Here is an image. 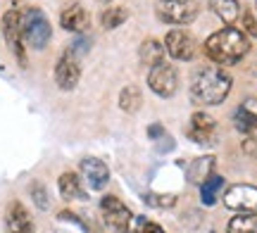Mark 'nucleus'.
I'll use <instances>...</instances> for the list:
<instances>
[{
  "label": "nucleus",
  "mask_w": 257,
  "mask_h": 233,
  "mask_svg": "<svg viewBox=\"0 0 257 233\" xmlns=\"http://www.w3.org/2000/svg\"><path fill=\"white\" fill-rule=\"evenodd\" d=\"M233 126L243 136H250L257 129V100L248 98L245 103L240 105L238 110H236V114H233Z\"/></svg>",
  "instance_id": "nucleus-15"
},
{
  "label": "nucleus",
  "mask_w": 257,
  "mask_h": 233,
  "mask_svg": "<svg viewBox=\"0 0 257 233\" xmlns=\"http://www.w3.org/2000/svg\"><path fill=\"white\" fill-rule=\"evenodd\" d=\"M198 12H200L198 0H162L157 5V17L167 24H179V27L195 22Z\"/></svg>",
  "instance_id": "nucleus-4"
},
{
  "label": "nucleus",
  "mask_w": 257,
  "mask_h": 233,
  "mask_svg": "<svg viewBox=\"0 0 257 233\" xmlns=\"http://www.w3.org/2000/svg\"><path fill=\"white\" fill-rule=\"evenodd\" d=\"M79 79H81V67H79L72 50H67L55 62V84L60 91H74Z\"/></svg>",
  "instance_id": "nucleus-10"
},
{
  "label": "nucleus",
  "mask_w": 257,
  "mask_h": 233,
  "mask_svg": "<svg viewBox=\"0 0 257 233\" xmlns=\"http://www.w3.org/2000/svg\"><path fill=\"white\" fill-rule=\"evenodd\" d=\"M5 233H36L31 214L19 200H12L5 212Z\"/></svg>",
  "instance_id": "nucleus-12"
},
{
  "label": "nucleus",
  "mask_w": 257,
  "mask_h": 233,
  "mask_svg": "<svg viewBox=\"0 0 257 233\" xmlns=\"http://www.w3.org/2000/svg\"><path fill=\"white\" fill-rule=\"evenodd\" d=\"M188 138L198 145H212L214 143V136H217V121L214 117H210L207 112H195L191 114V121H188Z\"/></svg>",
  "instance_id": "nucleus-11"
},
{
  "label": "nucleus",
  "mask_w": 257,
  "mask_h": 233,
  "mask_svg": "<svg viewBox=\"0 0 257 233\" xmlns=\"http://www.w3.org/2000/svg\"><path fill=\"white\" fill-rule=\"evenodd\" d=\"M226 233H257V212L236 214L226 226Z\"/></svg>",
  "instance_id": "nucleus-22"
},
{
  "label": "nucleus",
  "mask_w": 257,
  "mask_h": 233,
  "mask_svg": "<svg viewBox=\"0 0 257 233\" xmlns=\"http://www.w3.org/2000/svg\"><path fill=\"white\" fill-rule=\"evenodd\" d=\"M141 105H143V95L138 91L136 86H126V88H121L119 93V107L124 110L126 114H136L141 110Z\"/></svg>",
  "instance_id": "nucleus-21"
},
{
  "label": "nucleus",
  "mask_w": 257,
  "mask_h": 233,
  "mask_svg": "<svg viewBox=\"0 0 257 233\" xmlns=\"http://www.w3.org/2000/svg\"><path fill=\"white\" fill-rule=\"evenodd\" d=\"M165 50L167 55L179 62H188L195 55V38L184 29H172L165 36Z\"/></svg>",
  "instance_id": "nucleus-9"
},
{
  "label": "nucleus",
  "mask_w": 257,
  "mask_h": 233,
  "mask_svg": "<svg viewBox=\"0 0 257 233\" xmlns=\"http://www.w3.org/2000/svg\"><path fill=\"white\" fill-rule=\"evenodd\" d=\"M148 86H150L153 93H157L160 98H172V95L176 93V88H179V72H176L174 65H169V62L150 67Z\"/></svg>",
  "instance_id": "nucleus-6"
},
{
  "label": "nucleus",
  "mask_w": 257,
  "mask_h": 233,
  "mask_svg": "<svg viewBox=\"0 0 257 233\" xmlns=\"http://www.w3.org/2000/svg\"><path fill=\"white\" fill-rule=\"evenodd\" d=\"M29 190H31V197H34V202H36L38 209H48L50 200H48V190H46V186H43L41 181H34V183L29 186Z\"/></svg>",
  "instance_id": "nucleus-25"
},
{
  "label": "nucleus",
  "mask_w": 257,
  "mask_h": 233,
  "mask_svg": "<svg viewBox=\"0 0 257 233\" xmlns=\"http://www.w3.org/2000/svg\"><path fill=\"white\" fill-rule=\"evenodd\" d=\"M248 53H250V38L236 27L219 29L205 41V55L219 67L238 65Z\"/></svg>",
  "instance_id": "nucleus-2"
},
{
  "label": "nucleus",
  "mask_w": 257,
  "mask_h": 233,
  "mask_svg": "<svg viewBox=\"0 0 257 233\" xmlns=\"http://www.w3.org/2000/svg\"><path fill=\"white\" fill-rule=\"evenodd\" d=\"M79 167H81L83 178L88 181V186H91L93 190H102V188L107 186V181H110V169H107V164H105L102 159L83 157Z\"/></svg>",
  "instance_id": "nucleus-13"
},
{
  "label": "nucleus",
  "mask_w": 257,
  "mask_h": 233,
  "mask_svg": "<svg viewBox=\"0 0 257 233\" xmlns=\"http://www.w3.org/2000/svg\"><path fill=\"white\" fill-rule=\"evenodd\" d=\"M240 31L245 34V36H257V22H255V15L252 12H240Z\"/></svg>",
  "instance_id": "nucleus-26"
},
{
  "label": "nucleus",
  "mask_w": 257,
  "mask_h": 233,
  "mask_svg": "<svg viewBox=\"0 0 257 233\" xmlns=\"http://www.w3.org/2000/svg\"><path fill=\"white\" fill-rule=\"evenodd\" d=\"M165 55H167L165 43H160L157 38H146V41L141 43V48H138V57H141V62L148 67H155V65L167 62Z\"/></svg>",
  "instance_id": "nucleus-17"
},
{
  "label": "nucleus",
  "mask_w": 257,
  "mask_h": 233,
  "mask_svg": "<svg viewBox=\"0 0 257 233\" xmlns=\"http://www.w3.org/2000/svg\"><path fill=\"white\" fill-rule=\"evenodd\" d=\"M146 202L150 207H157V209H172L176 205V195L174 193H148Z\"/></svg>",
  "instance_id": "nucleus-24"
},
{
  "label": "nucleus",
  "mask_w": 257,
  "mask_h": 233,
  "mask_svg": "<svg viewBox=\"0 0 257 233\" xmlns=\"http://www.w3.org/2000/svg\"><path fill=\"white\" fill-rule=\"evenodd\" d=\"M102 3H110V0H102Z\"/></svg>",
  "instance_id": "nucleus-28"
},
{
  "label": "nucleus",
  "mask_w": 257,
  "mask_h": 233,
  "mask_svg": "<svg viewBox=\"0 0 257 233\" xmlns=\"http://www.w3.org/2000/svg\"><path fill=\"white\" fill-rule=\"evenodd\" d=\"M212 169H214V157H212V155H205V157L193 159L191 164H188V181L200 186V183H205V181L214 174Z\"/></svg>",
  "instance_id": "nucleus-19"
},
{
  "label": "nucleus",
  "mask_w": 257,
  "mask_h": 233,
  "mask_svg": "<svg viewBox=\"0 0 257 233\" xmlns=\"http://www.w3.org/2000/svg\"><path fill=\"white\" fill-rule=\"evenodd\" d=\"M138 233H167V231L155 221H141V231Z\"/></svg>",
  "instance_id": "nucleus-27"
},
{
  "label": "nucleus",
  "mask_w": 257,
  "mask_h": 233,
  "mask_svg": "<svg viewBox=\"0 0 257 233\" xmlns=\"http://www.w3.org/2000/svg\"><path fill=\"white\" fill-rule=\"evenodd\" d=\"M255 8H257V3H255Z\"/></svg>",
  "instance_id": "nucleus-29"
},
{
  "label": "nucleus",
  "mask_w": 257,
  "mask_h": 233,
  "mask_svg": "<svg viewBox=\"0 0 257 233\" xmlns=\"http://www.w3.org/2000/svg\"><path fill=\"white\" fill-rule=\"evenodd\" d=\"M57 233H62V231H57Z\"/></svg>",
  "instance_id": "nucleus-30"
},
{
  "label": "nucleus",
  "mask_w": 257,
  "mask_h": 233,
  "mask_svg": "<svg viewBox=\"0 0 257 233\" xmlns=\"http://www.w3.org/2000/svg\"><path fill=\"white\" fill-rule=\"evenodd\" d=\"M19 15L17 10H10L3 17V34H5V41H8L10 50L15 53L17 62L22 67H27V48H24V38H22V24H19Z\"/></svg>",
  "instance_id": "nucleus-8"
},
{
  "label": "nucleus",
  "mask_w": 257,
  "mask_h": 233,
  "mask_svg": "<svg viewBox=\"0 0 257 233\" xmlns=\"http://www.w3.org/2000/svg\"><path fill=\"white\" fill-rule=\"evenodd\" d=\"M19 24H22V38H24V46H31L36 50H43V48L50 43V36H53V29H50V22L43 15V10L38 8H29L22 12L19 17Z\"/></svg>",
  "instance_id": "nucleus-3"
},
{
  "label": "nucleus",
  "mask_w": 257,
  "mask_h": 233,
  "mask_svg": "<svg viewBox=\"0 0 257 233\" xmlns=\"http://www.w3.org/2000/svg\"><path fill=\"white\" fill-rule=\"evenodd\" d=\"M60 24L64 31H72V34H81L88 29V12L81 3H72L69 8L62 10L60 15Z\"/></svg>",
  "instance_id": "nucleus-14"
},
{
  "label": "nucleus",
  "mask_w": 257,
  "mask_h": 233,
  "mask_svg": "<svg viewBox=\"0 0 257 233\" xmlns=\"http://www.w3.org/2000/svg\"><path fill=\"white\" fill-rule=\"evenodd\" d=\"M57 190L69 202L72 200H88V193L81 186V178H79V174H74V171H64L62 176L57 178Z\"/></svg>",
  "instance_id": "nucleus-16"
},
{
  "label": "nucleus",
  "mask_w": 257,
  "mask_h": 233,
  "mask_svg": "<svg viewBox=\"0 0 257 233\" xmlns=\"http://www.w3.org/2000/svg\"><path fill=\"white\" fill-rule=\"evenodd\" d=\"M100 212H102V221H105V226L112 228L114 233H128L131 231L134 212L121 202L119 197L105 195L100 200Z\"/></svg>",
  "instance_id": "nucleus-5"
},
{
  "label": "nucleus",
  "mask_w": 257,
  "mask_h": 233,
  "mask_svg": "<svg viewBox=\"0 0 257 233\" xmlns=\"http://www.w3.org/2000/svg\"><path fill=\"white\" fill-rule=\"evenodd\" d=\"M221 188H224V178L219 174H212L205 183H200V200L202 205H214L217 197H219Z\"/></svg>",
  "instance_id": "nucleus-20"
},
{
  "label": "nucleus",
  "mask_w": 257,
  "mask_h": 233,
  "mask_svg": "<svg viewBox=\"0 0 257 233\" xmlns=\"http://www.w3.org/2000/svg\"><path fill=\"white\" fill-rule=\"evenodd\" d=\"M224 205L238 212V214H250L257 212V186L250 183H236V186L226 188L224 193Z\"/></svg>",
  "instance_id": "nucleus-7"
},
{
  "label": "nucleus",
  "mask_w": 257,
  "mask_h": 233,
  "mask_svg": "<svg viewBox=\"0 0 257 233\" xmlns=\"http://www.w3.org/2000/svg\"><path fill=\"white\" fill-rule=\"evenodd\" d=\"M210 10L226 24V27H233L240 17L238 0H210Z\"/></svg>",
  "instance_id": "nucleus-18"
},
{
  "label": "nucleus",
  "mask_w": 257,
  "mask_h": 233,
  "mask_svg": "<svg viewBox=\"0 0 257 233\" xmlns=\"http://www.w3.org/2000/svg\"><path fill=\"white\" fill-rule=\"evenodd\" d=\"M126 19H128V10L126 8L112 5V8H107L100 15V24H102V29H117V27H121Z\"/></svg>",
  "instance_id": "nucleus-23"
},
{
  "label": "nucleus",
  "mask_w": 257,
  "mask_h": 233,
  "mask_svg": "<svg viewBox=\"0 0 257 233\" xmlns=\"http://www.w3.org/2000/svg\"><path fill=\"white\" fill-rule=\"evenodd\" d=\"M231 86H233V79H231L224 67L219 65H207L195 69L191 76V95L195 103L200 105H221L231 93Z\"/></svg>",
  "instance_id": "nucleus-1"
}]
</instances>
